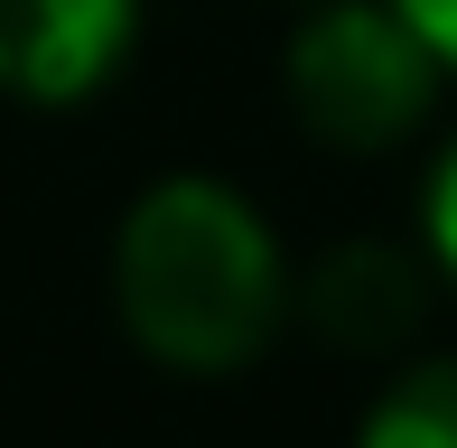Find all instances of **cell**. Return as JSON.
Wrapping results in <instances>:
<instances>
[{
	"label": "cell",
	"instance_id": "obj_2",
	"mask_svg": "<svg viewBox=\"0 0 457 448\" xmlns=\"http://www.w3.org/2000/svg\"><path fill=\"white\" fill-rule=\"evenodd\" d=\"M439 94V56L411 37L392 0H337L289 37V104L337 150H383Z\"/></svg>",
	"mask_w": 457,
	"mask_h": 448
},
{
	"label": "cell",
	"instance_id": "obj_5",
	"mask_svg": "<svg viewBox=\"0 0 457 448\" xmlns=\"http://www.w3.org/2000/svg\"><path fill=\"white\" fill-rule=\"evenodd\" d=\"M364 448H457V364L392 383L364 420Z\"/></svg>",
	"mask_w": 457,
	"mask_h": 448
},
{
	"label": "cell",
	"instance_id": "obj_3",
	"mask_svg": "<svg viewBox=\"0 0 457 448\" xmlns=\"http://www.w3.org/2000/svg\"><path fill=\"white\" fill-rule=\"evenodd\" d=\"M140 0H0V94L75 104L131 47Z\"/></svg>",
	"mask_w": 457,
	"mask_h": 448
},
{
	"label": "cell",
	"instance_id": "obj_6",
	"mask_svg": "<svg viewBox=\"0 0 457 448\" xmlns=\"http://www.w3.org/2000/svg\"><path fill=\"white\" fill-rule=\"evenodd\" d=\"M429 253H439V271L457 280V150L439 159V178H429Z\"/></svg>",
	"mask_w": 457,
	"mask_h": 448
},
{
	"label": "cell",
	"instance_id": "obj_7",
	"mask_svg": "<svg viewBox=\"0 0 457 448\" xmlns=\"http://www.w3.org/2000/svg\"><path fill=\"white\" fill-rule=\"evenodd\" d=\"M392 10L411 19V37H420L439 66H457V0H392Z\"/></svg>",
	"mask_w": 457,
	"mask_h": 448
},
{
	"label": "cell",
	"instance_id": "obj_4",
	"mask_svg": "<svg viewBox=\"0 0 457 448\" xmlns=\"http://www.w3.org/2000/svg\"><path fill=\"white\" fill-rule=\"evenodd\" d=\"M308 309H318V328L337 345H392V336H411V318L429 309V280H420V261H411L402 243L355 234V243H337V253L318 261Z\"/></svg>",
	"mask_w": 457,
	"mask_h": 448
},
{
	"label": "cell",
	"instance_id": "obj_1",
	"mask_svg": "<svg viewBox=\"0 0 457 448\" xmlns=\"http://www.w3.org/2000/svg\"><path fill=\"white\" fill-rule=\"evenodd\" d=\"M121 318L159 364L224 374L280 318L271 224L215 178H169L121 224Z\"/></svg>",
	"mask_w": 457,
	"mask_h": 448
}]
</instances>
